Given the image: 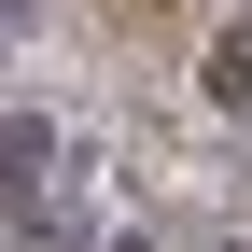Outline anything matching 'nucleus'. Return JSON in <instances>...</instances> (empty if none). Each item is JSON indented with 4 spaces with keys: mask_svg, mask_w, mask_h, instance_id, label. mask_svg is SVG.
I'll use <instances>...</instances> for the list:
<instances>
[{
    "mask_svg": "<svg viewBox=\"0 0 252 252\" xmlns=\"http://www.w3.org/2000/svg\"><path fill=\"white\" fill-rule=\"evenodd\" d=\"M210 98H252V28H224V42H210Z\"/></svg>",
    "mask_w": 252,
    "mask_h": 252,
    "instance_id": "2",
    "label": "nucleus"
},
{
    "mask_svg": "<svg viewBox=\"0 0 252 252\" xmlns=\"http://www.w3.org/2000/svg\"><path fill=\"white\" fill-rule=\"evenodd\" d=\"M42 168H56V126L14 112V126H0V210H28V182H42Z\"/></svg>",
    "mask_w": 252,
    "mask_h": 252,
    "instance_id": "1",
    "label": "nucleus"
}]
</instances>
